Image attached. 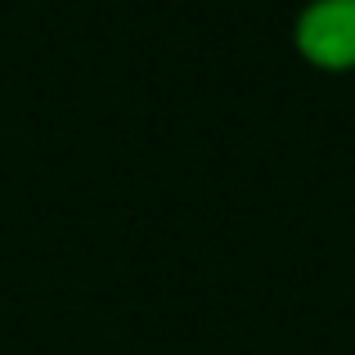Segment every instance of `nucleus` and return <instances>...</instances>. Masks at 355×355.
Segmentation results:
<instances>
[{
	"mask_svg": "<svg viewBox=\"0 0 355 355\" xmlns=\"http://www.w3.org/2000/svg\"><path fill=\"white\" fill-rule=\"evenodd\" d=\"M297 54L324 72L355 68V0H306L293 23Z\"/></svg>",
	"mask_w": 355,
	"mask_h": 355,
	"instance_id": "nucleus-1",
	"label": "nucleus"
}]
</instances>
